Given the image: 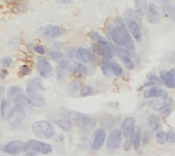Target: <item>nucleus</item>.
Returning <instances> with one entry per match:
<instances>
[{
	"instance_id": "0eeeda50",
	"label": "nucleus",
	"mask_w": 175,
	"mask_h": 156,
	"mask_svg": "<svg viewBox=\"0 0 175 156\" xmlns=\"http://www.w3.org/2000/svg\"><path fill=\"white\" fill-rule=\"evenodd\" d=\"M2 150L9 155H18L21 153H26L29 148H28L27 142H23L21 140H12L5 144Z\"/></svg>"
},
{
	"instance_id": "5fc2aeb1",
	"label": "nucleus",
	"mask_w": 175,
	"mask_h": 156,
	"mask_svg": "<svg viewBox=\"0 0 175 156\" xmlns=\"http://www.w3.org/2000/svg\"><path fill=\"white\" fill-rule=\"evenodd\" d=\"M0 156H3V155H0Z\"/></svg>"
},
{
	"instance_id": "473e14b6",
	"label": "nucleus",
	"mask_w": 175,
	"mask_h": 156,
	"mask_svg": "<svg viewBox=\"0 0 175 156\" xmlns=\"http://www.w3.org/2000/svg\"><path fill=\"white\" fill-rule=\"evenodd\" d=\"M82 88V84L81 82L78 81V80H74V81L71 83L70 86H69V90L72 94H75L77 93V92H80V90H81Z\"/></svg>"
},
{
	"instance_id": "f8f14e48",
	"label": "nucleus",
	"mask_w": 175,
	"mask_h": 156,
	"mask_svg": "<svg viewBox=\"0 0 175 156\" xmlns=\"http://www.w3.org/2000/svg\"><path fill=\"white\" fill-rule=\"evenodd\" d=\"M38 35L44 39H56L61 35L60 28L54 24H46L38 30Z\"/></svg>"
},
{
	"instance_id": "6ab92c4d",
	"label": "nucleus",
	"mask_w": 175,
	"mask_h": 156,
	"mask_svg": "<svg viewBox=\"0 0 175 156\" xmlns=\"http://www.w3.org/2000/svg\"><path fill=\"white\" fill-rule=\"evenodd\" d=\"M76 52H77V57H78L80 60H82L83 62L89 63L94 61V54L93 52L90 51L89 49H86L84 47H78Z\"/></svg>"
},
{
	"instance_id": "603ef678",
	"label": "nucleus",
	"mask_w": 175,
	"mask_h": 156,
	"mask_svg": "<svg viewBox=\"0 0 175 156\" xmlns=\"http://www.w3.org/2000/svg\"><path fill=\"white\" fill-rule=\"evenodd\" d=\"M61 45V43H54V46H57V48H60V46Z\"/></svg>"
},
{
	"instance_id": "dca6fc26",
	"label": "nucleus",
	"mask_w": 175,
	"mask_h": 156,
	"mask_svg": "<svg viewBox=\"0 0 175 156\" xmlns=\"http://www.w3.org/2000/svg\"><path fill=\"white\" fill-rule=\"evenodd\" d=\"M143 98L144 99H152V98H165L168 97L169 94L168 92L164 90L163 88H160L158 86H155V87H150L147 88L146 90H143Z\"/></svg>"
},
{
	"instance_id": "a19ab883",
	"label": "nucleus",
	"mask_w": 175,
	"mask_h": 156,
	"mask_svg": "<svg viewBox=\"0 0 175 156\" xmlns=\"http://www.w3.org/2000/svg\"><path fill=\"white\" fill-rule=\"evenodd\" d=\"M30 73H31V69L28 65H26V64H25V65H21L20 67V75L21 76H26L28 75H30Z\"/></svg>"
},
{
	"instance_id": "72a5a7b5",
	"label": "nucleus",
	"mask_w": 175,
	"mask_h": 156,
	"mask_svg": "<svg viewBox=\"0 0 175 156\" xmlns=\"http://www.w3.org/2000/svg\"><path fill=\"white\" fill-rule=\"evenodd\" d=\"M94 89L92 86H83L80 90V96L81 97H87V96H90V95L93 93Z\"/></svg>"
},
{
	"instance_id": "f257e3e1",
	"label": "nucleus",
	"mask_w": 175,
	"mask_h": 156,
	"mask_svg": "<svg viewBox=\"0 0 175 156\" xmlns=\"http://www.w3.org/2000/svg\"><path fill=\"white\" fill-rule=\"evenodd\" d=\"M111 39L119 47L126 48L127 50L133 52L135 50L134 42L131 35L129 34V31L126 26V23H123L118 26H115L114 30L111 34Z\"/></svg>"
},
{
	"instance_id": "7ed1b4c3",
	"label": "nucleus",
	"mask_w": 175,
	"mask_h": 156,
	"mask_svg": "<svg viewBox=\"0 0 175 156\" xmlns=\"http://www.w3.org/2000/svg\"><path fill=\"white\" fill-rule=\"evenodd\" d=\"M32 133L38 139L47 140L55 135V128L48 121H37L32 124Z\"/></svg>"
},
{
	"instance_id": "423d86ee",
	"label": "nucleus",
	"mask_w": 175,
	"mask_h": 156,
	"mask_svg": "<svg viewBox=\"0 0 175 156\" xmlns=\"http://www.w3.org/2000/svg\"><path fill=\"white\" fill-rule=\"evenodd\" d=\"M25 117H26V109H25V107L21 105H14L10 113L7 116V121L8 124L12 128H18L23 124Z\"/></svg>"
},
{
	"instance_id": "5701e85b",
	"label": "nucleus",
	"mask_w": 175,
	"mask_h": 156,
	"mask_svg": "<svg viewBox=\"0 0 175 156\" xmlns=\"http://www.w3.org/2000/svg\"><path fill=\"white\" fill-rule=\"evenodd\" d=\"M134 4H135V12H136L138 17L146 15V7H147L146 0H134Z\"/></svg>"
},
{
	"instance_id": "c85d7f7f",
	"label": "nucleus",
	"mask_w": 175,
	"mask_h": 156,
	"mask_svg": "<svg viewBox=\"0 0 175 156\" xmlns=\"http://www.w3.org/2000/svg\"><path fill=\"white\" fill-rule=\"evenodd\" d=\"M156 141L157 143L160 144V145H165V144L168 143V137H167V133L162 130L158 131L156 133Z\"/></svg>"
},
{
	"instance_id": "bb28decb",
	"label": "nucleus",
	"mask_w": 175,
	"mask_h": 156,
	"mask_svg": "<svg viewBox=\"0 0 175 156\" xmlns=\"http://www.w3.org/2000/svg\"><path fill=\"white\" fill-rule=\"evenodd\" d=\"M110 61L109 59H106V58H101L99 61V66L100 69L103 72V76H110L112 75V70H111V65H110Z\"/></svg>"
},
{
	"instance_id": "79ce46f5",
	"label": "nucleus",
	"mask_w": 175,
	"mask_h": 156,
	"mask_svg": "<svg viewBox=\"0 0 175 156\" xmlns=\"http://www.w3.org/2000/svg\"><path fill=\"white\" fill-rule=\"evenodd\" d=\"M66 56L69 59H74L75 57H77V52L76 50H74V48H69L66 51Z\"/></svg>"
},
{
	"instance_id": "a211bd4d",
	"label": "nucleus",
	"mask_w": 175,
	"mask_h": 156,
	"mask_svg": "<svg viewBox=\"0 0 175 156\" xmlns=\"http://www.w3.org/2000/svg\"><path fill=\"white\" fill-rule=\"evenodd\" d=\"M129 141L131 143V146L135 151H139L141 146V128H134L133 132L131 133L129 137Z\"/></svg>"
},
{
	"instance_id": "4be33fe9",
	"label": "nucleus",
	"mask_w": 175,
	"mask_h": 156,
	"mask_svg": "<svg viewBox=\"0 0 175 156\" xmlns=\"http://www.w3.org/2000/svg\"><path fill=\"white\" fill-rule=\"evenodd\" d=\"M147 125H149V128L150 131L157 133L158 131L161 130V125H162L161 119H160V117L157 114L152 113L147 117Z\"/></svg>"
},
{
	"instance_id": "f3484780",
	"label": "nucleus",
	"mask_w": 175,
	"mask_h": 156,
	"mask_svg": "<svg viewBox=\"0 0 175 156\" xmlns=\"http://www.w3.org/2000/svg\"><path fill=\"white\" fill-rule=\"evenodd\" d=\"M135 128V118L133 116H128V117L124 118L122 121L121 124V133L123 135V138H126V139H129L131 133L133 132Z\"/></svg>"
},
{
	"instance_id": "b1692460",
	"label": "nucleus",
	"mask_w": 175,
	"mask_h": 156,
	"mask_svg": "<svg viewBox=\"0 0 175 156\" xmlns=\"http://www.w3.org/2000/svg\"><path fill=\"white\" fill-rule=\"evenodd\" d=\"M160 80H161L162 84L169 89H175L173 83L171 82L170 76L168 75V70H160Z\"/></svg>"
},
{
	"instance_id": "58836bf2",
	"label": "nucleus",
	"mask_w": 175,
	"mask_h": 156,
	"mask_svg": "<svg viewBox=\"0 0 175 156\" xmlns=\"http://www.w3.org/2000/svg\"><path fill=\"white\" fill-rule=\"evenodd\" d=\"M48 54H49V56H50L52 59H54V60H60L61 58H63V53L60 51H56V50H50L48 52Z\"/></svg>"
},
{
	"instance_id": "f03ea898",
	"label": "nucleus",
	"mask_w": 175,
	"mask_h": 156,
	"mask_svg": "<svg viewBox=\"0 0 175 156\" xmlns=\"http://www.w3.org/2000/svg\"><path fill=\"white\" fill-rule=\"evenodd\" d=\"M43 91L44 87L39 79H34L27 84L26 93L29 97L30 106L33 107H44L45 106V99L43 96Z\"/></svg>"
},
{
	"instance_id": "c03bdc74",
	"label": "nucleus",
	"mask_w": 175,
	"mask_h": 156,
	"mask_svg": "<svg viewBox=\"0 0 175 156\" xmlns=\"http://www.w3.org/2000/svg\"><path fill=\"white\" fill-rule=\"evenodd\" d=\"M100 34L99 33H97V32H95V31H92V32L89 33V38H90L92 41H94L95 43H96V41L98 39L100 38Z\"/></svg>"
},
{
	"instance_id": "37998d69",
	"label": "nucleus",
	"mask_w": 175,
	"mask_h": 156,
	"mask_svg": "<svg viewBox=\"0 0 175 156\" xmlns=\"http://www.w3.org/2000/svg\"><path fill=\"white\" fill-rule=\"evenodd\" d=\"M167 137H168V141H170L171 143L175 144V130L170 128L167 133Z\"/></svg>"
},
{
	"instance_id": "864d4df0",
	"label": "nucleus",
	"mask_w": 175,
	"mask_h": 156,
	"mask_svg": "<svg viewBox=\"0 0 175 156\" xmlns=\"http://www.w3.org/2000/svg\"><path fill=\"white\" fill-rule=\"evenodd\" d=\"M1 150H2V147H1V145H0V151H1Z\"/></svg>"
},
{
	"instance_id": "4468645a",
	"label": "nucleus",
	"mask_w": 175,
	"mask_h": 156,
	"mask_svg": "<svg viewBox=\"0 0 175 156\" xmlns=\"http://www.w3.org/2000/svg\"><path fill=\"white\" fill-rule=\"evenodd\" d=\"M107 141V133L103 128H96L93 133V139H92V143L90 146V149L92 151H98L101 149V147L104 145Z\"/></svg>"
},
{
	"instance_id": "4c0bfd02",
	"label": "nucleus",
	"mask_w": 175,
	"mask_h": 156,
	"mask_svg": "<svg viewBox=\"0 0 175 156\" xmlns=\"http://www.w3.org/2000/svg\"><path fill=\"white\" fill-rule=\"evenodd\" d=\"M172 111H173L172 106H164V107H162V108L159 110L160 114H161L162 117H164V118L168 117V116L172 113Z\"/></svg>"
},
{
	"instance_id": "e433bc0d",
	"label": "nucleus",
	"mask_w": 175,
	"mask_h": 156,
	"mask_svg": "<svg viewBox=\"0 0 175 156\" xmlns=\"http://www.w3.org/2000/svg\"><path fill=\"white\" fill-rule=\"evenodd\" d=\"M58 67H60V69H66L68 72H72V63H70L69 60H66V59H60L58 61Z\"/></svg>"
},
{
	"instance_id": "7c9ffc66",
	"label": "nucleus",
	"mask_w": 175,
	"mask_h": 156,
	"mask_svg": "<svg viewBox=\"0 0 175 156\" xmlns=\"http://www.w3.org/2000/svg\"><path fill=\"white\" fill-rule=\"evenodd\" d=\"M72 70H75V72L81 73V75H83V76L88 75V67L86 66L84 63H81V62L74 63V65L72 67Z\"/></svg>"
},
{
	"instance_id": "49530a36",
	"label": "nucleus",
	"mask_w": 175,
	"mask_h": 156,
	"mask_svg": "<svg viewBox=\"0 0 175 156\" xmlns=\"http://www.w3.org/2000/svg\"><path fill=\"white\" fill-rule=\"evenodd\" d=\"M168 75H169V76H170L171 82L173 83V85L175 87V69H172L170 70H168Z\"/></svg>"
},
{
	"instance_id": "09e8293b",
	"label": "nucleus",
	"mask_w": 175,
	"mask_h": 156,
	"mask_svg": "<svg viewBox=\"0 0 175 156\" xmlns=\"http://www.w3.org/2000/svg\"><path fill=\"white\" fill-rule=\"evenodd\" d=\"M131 143H130V141H129V140H127V141H126V142L124 143V150H125V151H128V150L129 149H130L131 148Z\"/></svg>"
},
{
	"instance_id": "ddd939ff",
	"label": "nucleus",
	"mask_w": 175,
	"mask_h": 156,
	"mask_svg": "<svg viewBox=\"0 0 175 156\" xmlns=\"http://www.w3.org/2000/svg\"><path fill=\"white\" fill-rule=\"evenodd\" d=\"M91 50L94 55H98V56H100L101 58H106V59H109V60H112L114 55H115L113 46L110 44L107 46H100V45H97L96 43H94V44H92L91 46Z\"/></svg>"
},
{
	"instance_id": "3c124183",
	"label": "nucleus",
	"mask_w": 175,
	"mask_h": 156,
	"mask_svg": "<svg viewBox=\"0 0 175 156\" xmlns=\"http://www.w3.org/2000/svg\"><path fill=\"white\" fill-rule=\"evenodd\" d=\"M58 3H60V4H68V3H70L72 0H56Z\"/></svg>"
},
{
	"instance_id": "1a4fd4ad",
	"label": "nucleus",
	"mask_w": 175,
	"mask_h": 156,
	"mask_svg": "<svg viewBox=\"0 0 175 156\" xmlns=\"http://www.w3.org/2000/svg\"><path fill=\"white\" fill-rule=\"evenodd\" d=\"M123 140V135L119 128H114L107 136V149L110 151H115L121 146Z\"/></svg>"
},
{
	"instance_id": "393cba45",
	"label": "nucleus",
	"mask_w": 175,
	"mask_h": 156,
	"mask_svg": "<svg viewBox=\"0 0 175 156\" xmlns=\"http://www.w3.org/2000/svg\"><path fill=\"white\" fill-rule=\"evenodd\" d=\"M21 94H24V90L21 88L18 87V86H11L6 91V96H7V99L9 100L14 99L15 97H18Z\"/></svg>"
},
{
	"instance_id": "de8ad7c7",
	"label": "nucleus",
	"mask_w": 175,
	"mask_h": 156,
	"mask_svg": "<svg viewBox=\"0 0 175 156\" xmlns=\"http://www.w3.org/2000/svg\"><path fill=\"white\" fill-rule=\"evenodd\" d=\"M5 87L3 85H0V99H3V96H4V94H5Z\"/></svg>"
},
{
	"instance_id": "9b49d317",
	"label": "nucleus",
	"mask_w": 175,
	"mask_h": 156,
	"mask_svg": "<svg viewBox=\"0 0 175 156\" xmlns=\"http://www.w3.org/2000/svg\"><path fill=\"white\" fill-rule=\"evenodd\" d=\"M37 70L43 79H49L53 76V67L44 57H38L37 59Z\"/></svg>"
},
{
	"instance_id": "c9c22d12",
	"label": "nucleus",
	"mask_w": 175,
	"mask_h": 156,
	"mask_svg": "<svg viewBox=\"0 0 175 156\" xmlns=\"http://www.w3.org/2000/svg\"><path fill=\"white\" fill-rule=\"evenodd\" d=\"M68 70L66 69H60V67H56V78L57 80L60 82H63L64 81V80L67 79V76H68Z\"/></svg>"
},
{
	"instance_id": "2eb2a0df",
	"label": "nucleus",
	"mask_w": 175,
	"mask_h": 156,
	"mask_svg": "<svg viewBox=\"0 0 175 156\" xmlns=\"http://www.w3.org/2000/svg\"><path fill=\"white\" fill-rule=\"evenodd\" d=\"M146 17L147 21L150 24H158L161 20V11H160L159 7L155 3H150L147 4L146 11Z\"/></svg>"
},
{
	"instance_id": "a18cd8bd",
	"label": "nucleus",
	"mask_w": 175,
	"mask_h": 156,
	"mask_svg": "<svg viewBox=\"0 0 175 156\" xmlns=\"http://www.w3.org/2000/svg\"><path fill=\"white\" fill-rule=\"evenodd\" d=\"M34 51L37 52V53H38L39 55H43V54L45 53V49L41 45H36L35 47H34Z\"/></svg>"
},
{
	"instance_id": "cd10ccee",
	"label": "nucleus",
	"mask_w": 175,
	"mask_h": 156,
	"mask_svg": "<svg viewBox=\"0 0 175 156\" xmlns=\"http://www.w3.org/2000/svg\"><path fill=\"white\" fill-rule=\"evenodd\" d=\"M110 65H111V70H112L113 75H115L117 78H121V76H123V75H124V70H123L122 66L120 65L118 62L111 60Z\"/></svg>"
},
{
	"instance_id": "aec40b11",
	"label": "nucleus",
	"mask_w": 175,
	"mask_h": 156,
	"mask_svg": "<svg viewBox=\"0 0 175 156\" xmlns=\"http://www.w3.org/2000/svg\"><path fill=\"white\" fill-rule=\"evenodd\" d=\"M116 124V119L112 114H103L99 119V125L101 128L106 130H112Z\"/></svg>"
},
{
	"instance_id": "ea45409f",
	"label": "nucleus",
	"mask_w": 175,
	"mask_h": 156,
	"mask_svg": "<svg viewBox=\"0 0 175 156\" xmlns=\"http://www.w3.org/2000/svg\"><path fill=\"white\" fill-rule=\"evenodd\" d=\"M26 9V3H20V4L15 5L14 8L11 9V11L14 13H20V12L24 11Z\"/></svg>"
},
{
	"instance_id": "412c9836",
	"label": "nucleus",
	"mask_w": 175,
	"mask_h": 156,
	"mask_svg": "<svg viewBox=\"0 0 175 156\" xmlns=\"http://www.w3.org/2000/svg\"><path fill=\"white\" fill-rule=\"evenodd\" d=\"M12 107H14V104H12L11 100L7 99V98H3L1 100V102H0V115H1V117L3 119L7 118Z\"/></svg>"
},
{
	"instance_id": "9d476101",
	"label": "nucleus",
	"mask_w": 175,
	"mask_h": 156,
	"mask_svg": "<svg viewBox=\"0 0 175 156\" xmlns=\"http://www.w3.org/2000/svg\"><path fill=\"white\" fill-rule=\"evenodd\" d=\"M125 23L129 31V34L131 35L132 38L140 42L142 40V34H141L139 20L138 18H136V20H134V18H126Z\"/></svg>"
},
{
	"instance_id": "39448f33",
	"label": "nucleus",
	"mask_w": 175,
	"mask_h": 156,
	"mask_svg": "<svg viewBox=\"0 0 175 156\" xmlns=\"http://www.w3.org/2000/svg\"><path fill=\"white\" fill-rule=\"evenodd\" d=\"M49 119L60 127L61 130L64 132H70L73 128V121L72 117L68 114V113L64 112H53L49 115Z\"/></svg>"
},
{
	"instance_id": "8fccbe9b",
	"label": "nucleus",
	"mask_w": 175,
	"mask_h": 156,
	"mask_svg": "<svg viewBox=\"0 0 175 156\" xmlns=\"http://www.w3.org/2000/svg\"><path fill=\"white\" fill-rule=\"evenodd\" d=\"M24 156H39V155L33 151H27L26 153H24Z\"/></svg>"
},
{
	"instance_id": "f704fd0d",
	"label": "nucleus",
	"mask_w": 175,
	"mask_h": 156,
	"mask_svg": "<svg viewBox=\"0 0 175 156\" xmlns=\"http://www.w3.org/2000/svg\"><path fill=\"white\" fill-rule=\"evenodd\" d=\"M146 81H149L150 83H154V84H155L156 86L162 84V82H161V80H160V78L156 75V73H154V72L147 73V75H146Z\"/></svg>"
},
{
	"instance_id": "c756f323",
	"label": "nucleus",
	"mask_w": 175,
	"mask_h": 156,
	"mask_svg": "<svg viewBox=\"0 0 175 156\" xmlns=\"http://www.w3.org/2000/svg\"><path fill=\"white\" fill-rule=\"evenodd\" d=\"M152 141V134L149 128H143L141 130V143L143 144V146L149 145Z\"/></svg>"
},
{
	"instance_id": "20e7f679",
	"label": "nucleus",
	"mask_w": 175,
	"mask_h": 156,
	"mask_svg": "<svg viewBox=\"0 0 175 156\" xmlns=\"http://www.w3.org/2000/svg\"><path fill=\"white\" fill-rule=\"evenodd\" d=\"M73 124L76 125L79 130H81L86 133L93 131L95 125H96V121L94 117L87 114H82V113H74V116L72 117Z\"/></svg>"
},
{
	"instance_id": "6e6552de",
	"label": "nucleus",
	"mask_w": 175,
	"mask_h": 156,
	"mask_svg": "<svg viewBox=\"0 0 175 156\" xmlns=\"http://www.w3.org/2000/svg\"><path fill=\"white\" fill-rule=\"evenodd\" d=\"M28 148H29L31 151L37 153V154H43V155H47L50 154L53 151V148H52L51 145L49 144L42 142L40 140H33L30 139L28 140L27 142Z\"/></svg>"
},
{
	"instance_id": "2f4dec72",
	"label": "nucleus",
	"mask_w": 175,
	"mask_h": 156,
	"mask_svg": "<svg viewBox=\"0 0 175 156\" xmlns=\"http://www.w3.org/2000/svg\"><path fill=\"white\" fill-rule=\"evenodd\" d=\"M12 64V59L11 57L9 56H6V57H3L0 59V72L2 70H6V69L10 67Z\"/></svg>"
},
{
	"instance_id": "a878e982",
	"label": "nucleus",
	"mask_w": 175,
	"mask_h": 156,
	"mask_svg": "<svg viewBox=\"0 0 175 156\" xmlns=\"http://www.w3.org/2000/svg\"><path fill=\"white\" fill-rule=\"evenodd\" d=\"M12 103H14V105H21L23 107L29 106L30 105V101H29V97L25 94H21L18 95V97H15L14 99H12Z\"/></svg>"
}]
</instances>
